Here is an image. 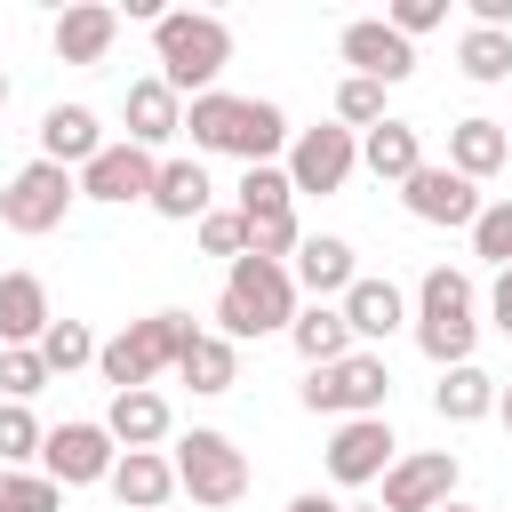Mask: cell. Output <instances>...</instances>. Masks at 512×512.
Segmentation results:
<instances>
[{
  "mask_svg": "<svg viewBox=\"0 0 512 512\" xmlns=\"http://www.w3.org/2000/svg\"><path fill=\"white\" fill-rule=\"evenodd\" d=\"M48 320H56L48 312V280L40 272H0V352L8 344H40Z\"/></svg>",
  "mask_w": 512,
  "mask_h": 512,
  "instance_id": "cell-25",
  "label": "cell"
},
{
  "mask_svg": "<svg viewBox=\"0 0 512 512\" xmlns=\"http://www.w3.org/2000/svg\"><path fill=\"white\" fill-rule=\"evenodd\" d=\"M200 336V320L192 312H144V320H128L120 336H96V376L112 384V392H144V384H160L168 368H176V352Z\"/></svg>",
  "mask_w": 512,
  "mask_h": 512,
  "instance_id": "cell-5",
  "label": "cell"
},
{
  "mask_svg": "<svg viewBox=\"0 0 512 512\" xmlns=\"http://www.w3.org/2000/svg\"><path fill=\"white\" fill-rule=\"evenodd\" d=\"M0 512H64V488L48 472H0Z\"/></svg>",
  "mask_w": 512,
  "mask_h": 512,
  "instance_id": "cell-38",
  "label": "cell"
},
{
  "mask_svg": "<svg viewBox=\"0 0 512 512\" xmlns=\"http://www.w3.org/2000/svg\"><path fill=\"white\" fill-rule=\"evenodd\" d=\"M120 120H128V144L160 152L168 136H184V96H176L160 72H144V80H128V96H120Z\"/></svg>",
  "mask_w": 512,
  "mask_h": 512,
  "instance_id": "cell-18",
  "label": "cell"
},
{
  "mask_svg": "<svg viewBox=\"0 0 512 512\" xmlns=\"http://www.w3.org/2000/svg\"><path fill=\"white\" fill-rule=\"evenodd\" d=\"M40 440H48V424H40L32 408L0 400V472H24V464L40 456Z\"/></svg>",
  "mask_w": 512,
  "mask_h": 512,
  "instance_id": "cell-34",
  "label": "cell"
},
{
  "mask_svg": "<svg viewBox=\"0 0 512 512\" xmlns=\"http://www.w3.org/2000/svg\"><path fill=\"white\" fill-rule=\"evenodd\" d=\"M376 120H392V112H384V88H376V80H352V72H344V80H336V128L368 136Z\"/></svg>",
  "mask_w": 512,
  "mask_h": 512,
  "instance_id": "cell-35",
  "label": "cell"
},
{
  "mask_svg": "<svg viewBox=\"0 0 512 512\" xmlns=\"http://www.w3.org/2000/svg\"><path fill=\"white\" fill-rule=\"evenodd\" d=\"M480 328H496V336H512V264H504V272L488 280V320H480Z\"/></svg>",
  "mask_w": 512,
  "mask_h": 512,
  "instance_id": "cell-41",
  "label": "cell"
},
{
  "mask_svg": "<svg viewBox=\"0 0 512 512\" xmlns=\"http://www.w3.org/2000/svg\"><path fill=\"white\" fill-rule=\"evenodd\" d=\"M240 216H288L296 208V184H288V168L280 160H264V168H240V200H232Z\"/></svg>",
  "mask_w": 512,
  "mask_h": 512,
  "instance_id": "cell-31",
  "label": "cell"
},
{
  "mask_svg": "<svg viewBox=\"0 0 512 512\" xmlns=\"http://www.w3.org/2000/svg\"><path fill=\"white\" fill-rule=\"evenodd\" d=\"M504 144H512V128H504Z\"/></svg>",
  "mask_w": 512,
  "mask_h": 512,
  "instance_id": "cell-47",
  "label": "cell"
},
{
  "mask_svg": "<svg viewBox=\"0 0 512 512\" xmlns=\"http://www.w3.org/2000/svg\"><path fill=\"white\" fill-rule=\"evenodd\" d=\"M384 24L416 48V32H440V24H448V0H392V8H384Z\"/></svg>",
  "mask_w": 512,
  "mask_h": 512,
  "instance_id": "cell-40",
  "label": "cell"
},
{
  "mask_svg": "<svg viewBox=\"0 0 512 512\" xmlns=\"http://www.w3.org/2000/svg\"><path fill=\"white\" fill-rule=\"evenodd\" d=\"M112 464H120V448H112V432L88 424V416L48 424V440H40V472H48L56 488H104Z\"/></svg>",
  "mask_w": 512,
  "mask_h": 512,
  "instance_id": "cell-10",
  "label": "cell"
},
{
  "mask_svg": "<svg viewBox=\"0 0 512 512\" xmlns=\"http://www.w3.org/2000/svg\"><path fill=\"white\" fill-rule=\"evenodd\" d=\"M288 512H344L336 496H320V488H304V496H288Z\"/></svg>",
  "mask_w": 512,
  "mask_h": 512,
  "instance_id": "cell-42",
  "label": "cell"
},
{
  "mask_svg": "<svg viewBox=\"0 0 512 512\" xmlns=\"http://www.w3.org/2000/svg\"><path fill=\"white\" fill-rule=\"evenodd\" d=\"M504 160H512V144H504V120L472 112V120H456V128H448V168H456L464 184H488Z\"/></svg>",
  "mask_w": 512,
  "mask_h": 512,
  "instance_id": "cell-24",
  "label": "cell"
},
{
  "mask_svg": "<svg viewBox=\"0 0 512 512\" xmlns=\"http://www.w3.org/2000/svg\"><path fill=\"white\" fill-rule=\"evenodd\" d=\"M288 344H296V360H304V368H328V360L360 352L336 304H296V320H288Z\"/></svg>",
  "mask_w": 512,
  "mask_h": 512,
  "instance_id": "cell-28",
  "label": "cell"
},
{
  "mask_svg": "<svg viewBox=\"0 0 512 512\" xmlns=\"http://www.w3.org/2000/svg\"><path fill=\"white\" fill-rule=\"evenodd\" d=\"M72 200H80L72 168H56V160H24V168L0 184V224L24 232V240H40V232H56V224L72 216Z\"/></svg>",
  "mask_w": 512,
  "mask_h": 512,
  "instance_id": "cell-8",
  "label": "cell"
},
{
  "mask_svg": "<svg viewBox=\"0 0 512 512\" xmlns=\"http://www.w3.org/2000/svg\"><path fill=\"white\" fill-rule=\"evenodd\" d=\"M32 352L48 360V376H72V368H96V336H88V320H48Z\"/></svg>",
  "mask_w": 512,
  "mask_h": 512,
  "instance_id": "cell-32",
  "label": "cell"
},
{
  "mask_svg": "<svg viewBox=\"0 0 512 512\" xmlns=\"http://www.w3.org/2000/svg\"><path fill=\"white\" fill-rule=\"evenodd\" d=\"M152 216H168V224H200L208 208H216V184H208V160H160V176H152V200H144Z\"/></svg>",
  "mask_w": 512,
  "mask_h": 512,
  "instance_id": "cell-23",
  "label": "cell"
},
{
  "mask_svg": "<svg viewBox=\"0 0 512 512\" xmlns=\"http://www.w3.org/2000/svg\"><path fill=\"white\" fill-rule=\"evenodd\" d=\"M336 56L352 64V80H376V88H400V80L416 72V48H408L384 16H352V24L336 32Z\"/></svg>",
  "mask_w": 512,
  "mask_h": 512,
  "instance_id": "cell-13",
  "label": "cell"
},
{
  "mask_svg": "<svg viewBox=\"0 0 512 512\" xmlns=\"http://www.w3.org/2000/svg\"><path fill=\"white\" fill-rule=\"evenodd\" d=\"M8 96H16V80H8V72H0V112H8Z\"/></svg>",
  "mask_w": 512,
  "mask_h": 512,
  "instance_id": "cell-44",
  "label": "cell"
},
{
  "mask_svg": "<svg viewBox=\"0 0 512 512\" xmlns=\"http://www.w3.org/2000/svg\"><path fill=\"white\" fill-rule=\"evenodd\" d=\"M104 144H112V136H104V120H96L88 104H48V112H40V160H56V168L80 176Z\"/></svg>",
  "mask_w": 512,
  "mask_h": 512,
  "instance_id": "cell-21",
  "label": "cell"
},
{
  "mask_svg": "<svg viewBox=\"0 0 512 512\" xmlns=\"http://www.w3.org/2000/svg\"><path fill=\"white\" fill-rule=\"evenodd\" d=\"M296 400L312 408V416H384V400H392V368H384V352H344V360H328V368H304V384H296Z\"/></svg>",
  "mask_w": 512,
  "mask_h": 512,
  "instance_id": "cell-7",
  "label": "cell"
},
{
  "mask_svg": "<svg viewBox=\"0 0 512 512\" xmlns=\"http://www.w3.org/2000/svg\"><path fill=\"white\" fill-rule=\"evenodd\" d=\"M112 40H120V8H104V0H72V8L56 16V32H48L56 64H104Z\"/></svg>",
  "mask_w": 512,
  "mask_h": 512,
  "instance_id": "cell-20",
  "label": "cell"
},
{
  "mask_svg": "<svg viewBox=\"0 0 512 512\" xmlns=\"http://www.w3.org/2000/svg\"><path fill=\"white\" fill-rule=\"evenodd\" d=\"M360 168H368L376 184H408V176L424 168V144H416V128H408V120H376V128L360 136Z\"/></svg>",
  "mask_w": 512,
  "mask_h": 512,
  "instance_id": "cell-27",
  "label": "cell"
},
{
  "mask_svg": "<svg viewBox=\"0 0 512 512\" xmlns=\"http://www.w3.org/2000/svg\"><path fill=\"white\" fill-rule=\"evenodd\" d=\"M48 384H56V376H48V360H40L32 344H8V352H0V400L32 408V400H40Z\"/></svg>",
  "mask_w": 512,
  "mask_h": 512,
  "instance_id": "cell-33",
  "label": "cell"
},
{
  "mask_svg": "<svg viewBox=\"0 0 512 512\" xmlns=\"http://www.w3.org/2000/svg\"><path fill=\"white\" fill-rule=\"evenodd\" d=\"M400 208H408L416 224H448V232H472V216H480V184H464L448 160H424V168L400 184Z\"/></svg>",
  "mask_w": 512,
  "mask_h": 512,
  "instance_id": "cell-14",
  "label": "cell"
},
{
  "mask_svg": "<svg viewBox=\"0 0 512 512\" xmlns=\"http://www.w3.org/2000/svg\"><path fill=\"white\" fill-rule=\"evenodd\" d=\"M152 64H160V80L192 104V96H208V88L224 80V64H232V24L208 16V8H160V16H152Z\"/></svg>",
  "mask_w": 512,
  "mask_h": 512,
  "instance_id": "cell-2",
  "label": "cell"
},
{
  "mask_svg": "<svg viewBox=\"0 0 512 512\" xmlns=\"http://www.w3.org/2000/svg\"><path fill=\"white\" fill-rule=\"evenodd\" d=\"M184 136H192V160L200 152H232V160L264 168V160L288 152L296 128H288V112L272 96H224V88H208V96L184 104Z\"/></svg>",
  "mask_w": 512,
  "mask_h": 512,
  "instance_id": "cell-1",
  "label": "cell"
},
{
  "mask_svg": "<svg viewBox=\"0 0 512 512\" xmlns=\"http://www.w3.org/2000/svg\"><path fill=\"white\" fill-rule=\"evenodd\" d=\"M408 336H416V352H424L432 368H464V360H472V344H480V288H472V272L432 264V272L416 280Z\"/></svg>",
  "mask_w": 512,
  "mask_h": 512,
  "instance_id": "cell-3",
  "label": "cell"
},
{
  "mask_svg": "<svg viewBox=\"0 0 512 512\" xmlns=\"http://www.w3.org/2000/svg\"><path fill=\"white\" fill-rule=\"evenodd\" d=\"M392 456H400V440H392V424L384 416H344L336 432H328V480L336 488H368V480H384L392 472Z\"/></svg>",
  "mask_w": 512,
  "mask_h": 512,
  "instance_id": "cell-12",
  "label": "cell"
},
{
  "mask_svg": "<svg viewBox=\"0 0 512 512\" xmlns=\"http://www.w3.org/2000/svg\"><path fill=\"white\" fill-rule=\"evenodd\" d=\"M208 320H216V336H224V344H248V336H288V320H296V280H288V264L232 256Z\"/></svg>",
  "mask_w": 512,
  "mask_h": 512,
  "instance_id": "cell-4",
  "label": "cell"
},
{
  "mask_svg": "<svg viewBox=\"0 0 512 512\" xmlns=\"http://www.w3.org/2000/svg\"><path fill=\"white\" fill-rule=\"evenodd\" d=\"M176 376H184L200 400H216V392H232V384H240V344H224L216 328H200V336L176 352Z\"/></svg>",
  "mask_w": 512,
  "mask_h": 512,
  "instance_id": "cell-29",
  "label": "cell"
},
{
  "mask_svg": "<svg viewBox=\"0 0 512 512\" xmlns=\"http://www.w3.org/2000/svg\"><path fill=\"white\" fill-rule=\"evenodd\" d=\"M496 424L512 432V384H496Z\"/></svg>",
  "mask_w": 512,
  "mask_h": 512,
  "instance_id": "cell-43",
  "label": "cell"
},
{
  "mask_svg": "<svg viewBox=\"0 0 512 512\" xmlns=\"http://www.w3.org/2000/svg\"><path fill=\"white\" fill-rule=\"evenodd\" d=\"M448 496H456V448L392 456V472H384V512H440Z\"/></svg>",
  "mask_w": 512,
  "mask_h": 512,
  "instance_id": "cell-15",
  "label": "cell"
},
{
  "mask_svg": "<svg viewBox=\"0 0 512 512\" xmlns=\"http://www.w3.org/2000/svg\"><path fill=\"white\" fill-rule=\"evenodd\" d=\"M192 232H200V256H224V264L248 256V224H240V208H208Z\"/></svg>",
  "mask_w": 512,
  "mask_h": 512,
  "instance_id": "cell-39",
  "label": "cell"
},
{
  "mask_svg": "<svg viewBox=\"0 0 512 512\" xmlns=\"http://www.w3.org/2000/svg\"><path fill=\"white\" fill-rule=\"evenodd\" d=\"M288 280H296V296L336 304V296L360 280V256H352V240H336V232H304L296 256H288Z\"/></svg>",
  "mask_w": 512,
  "mask_h": 512,
  "instance_id": "cell-16",
  "label": "cell"
},
{
  "mask_svg": "<svg viewBox=\"0 0 512 512\" xmlns=\"http://www.w3.org/2000/svg\"><path fill=\"white\" fill-rule=\"evenodd\" d=\"M456 72L472 80V88H496V80H512V32H464L456 40Z\"/></svg>",
  "mask_w": 512,
  "mask_h": 512,
  "instance_id": "cell-30",
  "label": "cell"
},
{
  "mask_svg": "<svg viewBox=\"0 0 512 512\" xmlns=\"http://www.w3.org/2000/svg\"><path fill=\"white\" fill-rule=\"evenodd\" d=\"M240 224H248V256H264V264H288L296 240H304L296 208H288V216H240Z\"/></svg>",
  "mask_w": 512,
  "mask_h": 512,
  "instance_id": "cell-37",
  "label": "cell"
},
{
  "mask_svg": "<svg viewBox=\"0 0 512 512\" xmlns=\"http://www.w3.org/2000/svg\"><path fill=\"white\" fill-rule=\"evenodd\" d=\"M280 168H288V184L296 192H344L352 184V168H360V136L352 128H336V120H320V128H296L288 136V152H280Z\"/></svg>",
  "mask_w": 512,
  "mask_h": 512,
  "instance_id": "cell-9",
  "label": "cell"
},
{
  "mask_svg": "<svg viewBox=\"0 0 512 512\" xmlns=\"http://www.w3.org/2000/svg\"><path fill=\"white\" fill-rule=\"evenodd\" d=\"M168 464H176V496H192V512H232V504L248 496V456H240V440L216 432V424H192V432L168 448Z\"/></svg>",
  "mask_w": 512,
  "mask_h": 512,
  "instance_id": "cell-6",
  "label": "cell"
},
{
  "mask_svg": "<svg viewBox=\"0 0 512 512\" xmlns=\"http://www.w3.org/2000/svg\"><path fill=\"white\" fill-rule=\"evenodd\" d=\"M104 432H112V448H168V440H176V408H168L160 384H144V392H112Z\"/></svg>",
  "mask_w": 512,
  "mask_h": 512,
  "instance_id": "cell-19",
  "label": "cell"
},
{
  "mask_svg": "<svg viewBox=\"0 0 512 512\" xmlns=\"http://www.w3.org/2000/svg\"><path fill=\"white\" fill-rule=\"evenodd\" d=\"M344 512H384V504H344Z\"/></svg>",
  "mask_w": 512,
  "mask_h": 512,
  "instance_id": "cell-46",
  "label": "cell"
},
{
  "mask_svg": "<svg viewBox=\"0 0 512 512\" xmlns=\"http://www.w3.org/2000/svg\"><path fill=\"white\" fill-rule=\"evenodd\" d=\"M432 416H440V424H480V416H496V376H488L480 360L440 368V384H432Z\"/></svg>",
  "mask_w": 512,
  "mask_h": 512,
  "instance_id": "cell-26",
  "label": "cell"
},
{
  "mask_svg": "<svg viewBox=\"0 0 512 512\" xmlns=\"http://www.w3.org/2000/svg\"><path fill=\"white\" fill-rule=\"evenodd\" d=\"M336 312H344V328H352V344H360V352L408 328V296H400L392 280H376V272H360V280L336 296Z\"/></svg>",
  "mask_w": 512,
  "mask_h": 512,
  "instance_id": "cell-17",
  "label": "cell"
},
{
  "mask_svg": "<svg viewBox=\"0 0 512 512\" xmlns=\"http://www.w3.org/2000/svg\"><path fill=\"white\" fill-rule=\"evenodd\" d=\"M440 512H480V504H456V496H448V504H440Z\"/></svg>",
  "mask_w": 512,
  "mask_h": 512,
  "instance_id": "cell-45",
  "label": "cell"
},
{
  "mask_svg": "<svg viewBox=\"0 0 512 512\" xmlns=\"http://www.w3.org/2000/svg\"><path fill=\"white\" fill-rule=\"evenodd\" d=\"M472 256L480 264H512V200H480V216H472Z\"/></svg>",
  "mask_w": 512,
  "mask_h": 512,
  "instance_id": "cell-36",
  "label": "cell"
},
{
  "mask_svg": "<svg viewBox=\"0 0 512 512\" xmlns=\"http://www.w3.org/2000/svg\"><path fill=\"white\" fill-rule=\"evenodd\" d=\"M152 176H160V152H144V144H128V136H112L72 184H80V200H96V208H136V200H152Z\"/></svg>",
  "mask_w": 512,
  "mask_h": 512,
  "instance_id": "cell-11",
  "label": "cell"
},
{
  "mask_svg": "<svg viewBox=\"0 0 512 512\" xmlns=\"http://www.w3.org/2000/svg\"><path fill=\"white\" fill-rule=\"evenodd\" d=\"M112 504L120 512H168V496H176V464L160 456V448H120V464H112Z\"/></svg>",
  "mask_w": 512,
  "mask_h": 512,
  "instance_id": "cell-22",
  "label": "cell"
}]
</instances>
